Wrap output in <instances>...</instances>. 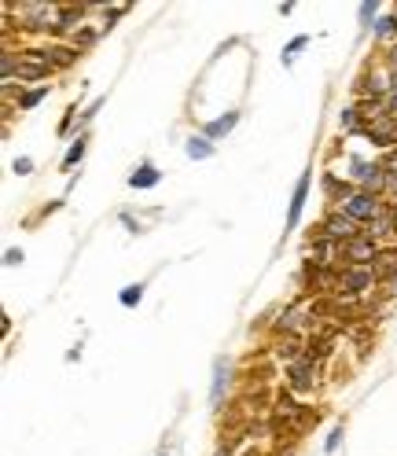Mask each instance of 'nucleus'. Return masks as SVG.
Listing matches in <instances>:
<instances>
[{
    "label": "nucleus",
    "instance_id": "nucleus-1",
    "mask_svg": "<svg viewBox=\"0 0 397 456\" xmlns=\"http://www.w3.org/2000/svg\"><path fill=\"white\" fill-rule=\"evenodd\" d=\"M342 213L349 217V221H357V225H371L375 217H383L386 213V206L379 203V195H371V191H353L349 199L342 203Z\"/></svg>",
    "mask_w": 397,
    "mask_h": 456
},
{
    "label": "nucleus",
    "instance_id": "nucleus-2",
    "mask_svg": "<svg viewBox=\"0 0 397 456\" xmlns=\"http://www.w3.org/2000/svg\"><path fill=\"white\" fill-rule=\"evenodd\" d=\"M357 235H364L361 232V225L357 221H349V217L342 213V210H335V213H327L324 221H320V228H317V240H331V243H349V240H357Z\"/></svg>",
    "mask_w": 397,
    "mask_h": 456
},
{
    "label": "nucleus",
    "instance_id": "nucleus-3",
    "mask_svg": "<svg viewBox=\"0 0 397 456\" xmlns=\"http://www.w3.org/2000/svg\"><path fill=\"white\" fill-rule=\"evenodd\" d=\"M339 254L346 258L349 265H361V269H371L375 265V258H379V243L368 240V235H357V240H349L339 247Z\"/></svg>",
    "mask_w": 397,
    "mask_h": 456
},
{
    "label": "nucleus",
    "instance_id": "nucleus-4",
    "mask_svg": "<svg viewBox=\"0 0 397 456\" xmlns=\"http://www.w3.org/2000/svg\"><path fill=\"white\" fill-rule=\"evenodd\" d=\"M364 137L371 140V144H379V147H397V118H390L386 111L375 118V122H368L364 125Z\"/></svg>",
    "mask_w": 397,
    "mask_h": 456
},
{
    "label": "nucleus",
    "instance_id": "nucleus-5",
    "mask_svg": "<svg viewBox=\"0 0 397 456\" xmlns=\"http://www.w3.org/2000/svg\"><path fill=\"white\" fill-rule=\"evenodd\" d=\"M287 386L295 390V394H305V390H313L317 386V364L302 357L295 364H287Z\"/></svg>",
    "mask_w": 397,
    "mask_h": 456
},
{
    "label": "nucleus",
    "instance_id": "nucleus-6",
    "mask_svg": "<svg viewBox=\"0 0 397 456\" xmlns=\"http://www.w3.org/2000/svg\"><path fill=\"white\" fill-rule=\"evenodd\" d=\"M375 284V269H361V265H349L339 272V291L342 295H364Z\"/></svg>",
    "mask_w": 397,
    "mask_h": 456
},
{
    "label": "nucleus",
    "instance_id": "nucleus-7",
    "mask_svg": "<svg viewBox=\"0 0 397 456\" xmlns=\"http://www.w3.org/2000/svg\"><path fill=\"white\" fill-rule=\"evenodd\" d=\"M18 81H44V78H52V67H48V59H44V52H26V55H18V70H15Z\"/></svg>",
    "mask_w": 397,
    "mask_h": 456
},
{
    "label": "nucleus",
    "instance_id": "nucleus-8",
    "mask_svg": "<svg viewBox=\"0 0 397 456\" xmlns=\"http://www.w3.org/2000/svg\"><path fill=\"white\" fill-rule=\"evenodd\" d=\"M309 188H313V169H305L298 184H295V195H291V210H287V228H295L302 221V210L309 203Z\"/></svg>",
    "mask_w": 397,
    "mask_h": 456
},
{
    "label": "nucleus",
    "instance_id": "nucleus-9",
    "mask_svg": "<svg viewBox=\"0 0 397 456\" xmlns=\"http://www.w3.org/2000/svg\"><path fill=\"white\" fill-rule=\"evenodd\" d=\"M228 386H232V364H228L225 357H217V361H213V383H210V405H213V408L225 401Z\"/></svg>",
    "mask_w": 397,
    "mask_h": 456
},
{
    "label": "nucleus",
    "instance_id": "nucleus-10",
    "mask_svg": "<svg viewBox=\"0 0 397 456\" xmlns=\"http://www.w3.org/2000/svg\"><path fill=\"white\" fill-rule=\"evenodd\" d=\"M235 125H239V111H225V115H221V118H213V122H206V125H203V137L217 144L221 137H228V133H232Z\"/></svg>",
    "mask_w": 397,
    "mask_h": 456
},
{
    "label": "nucleus",
    "instance_id": "nucleus-11",
    "mask_svg": "<svg viewBox=\"0 0 397 456\" xmlns=\"http://www.w3.org/2000/svg\"><path fill=\"white\" fill-rule=\"evenodd\" d=\"M44 59H48L52 70H66V67H74L78 48L74 45H48V48H44Z\"/></svg>",
    "mask_w": 397,
    "mask_h": 456
},
{
    "label": "nucleus",
    "instance_id": "nucleus-12",
    "mask_svg": "<svg viewBox=\"0 0 397 456\" xmlns=\"http://www.w3.org/2000/svg\"><path fill=\"white\" fill-rule=\"evenodd\" d=\"M159 181H162V173L154 169L151 162H140L137 169L129 173V188H137V191H140V188H154V184H159Z\"/></svg>",
    "mask_w": 397,
    "mask_h": 456
},
{
    "label": "nucleus",
    "instance_id": "nucleus-13",
    "mask_svg": "<svg viewBox=\"0 0 397 456\" xmlns=\"http://www.w3.org/2000/svg\"><path fill=\"white\" fill-rule=\"evenodd\" d=\"M368 240H375V243H379V240H390V235H397V221H393V213H390V206H386V213L383 217H375V221L368 225Z\"/></svg>",
    "mask_w": 397,
    "mask_h": 456
},
{
    "label": "nucleus",
    "instance_id": "nucleus-14",
    "mask_svg": "<svg viewBox=\"0 0 397 456\" xmlns=\"http://www.w3.org/2000/svg\"><path fill=\"white\" fill-rule=\"evenodd\" d=\"M213 151H217V144H213V140H206L203 133H198V137H188V144H184V155H188L191 162L213 159Z\"/></svg>",
    "mask_w": 397,
    "mask_h": 456
},
{
    "label": "nucleus",
    "instance_id": "nucleus-15",
    "mask_svg": "<svg viewBox=\"0 0 397 456\" xmlns=\"http://www.w3.org/2000/svg\"><path fill=\"white\" fill-rule=\"evenodd\" d=\"M375 280H397V250H379V258H375Z\"/></svg>",
    "mask_w": 397,
    "mask_h": 456
},
{
    "label": "nucleus",
    "instance_id": "nucleus-16",
    "mask_svg": "<svg viewBox=\"0 0 397 456\" xmlns=\"http://www.w3.org/2000/svg\"><path fill=\"white\" fill-rule=\"evenodd\" d=\"M324 191H327V199L331 203H346L349 199V195H353V184L349 181H335V177H331V173H324Z\"/></svg>",
    "mask_w": 397,
    "mask_h": 456
},
{
    "label": "nucleus",
    "instance_id": "nucleus-17",
    "mask_svg": "<svg viewBox=\"0 0 397 456\" xmlns=\"http://www.w3.org/2000/svg\"><path fill=\"white\" fill-rule=\"evenodd\" d=\"M339 129L342 133H364V118L357 107H346V111H339Z\"/></svg>",
    "mask_w": 397,
    "mask_h": 456
},
{
    "label": "nucleus",
    "instance_id": "nucleus-18",
    "mask_svg": "<svg viewBox=\"0 0 397 456\" xmlns=\"http://www.w3.org/2000/svg\"><path fill=\"white\" fill-rule=\"evenodd\" d=\"M85 151H88V140H85V137H78L70 147H66V155H63V169H74V166L85 159Z\"/></svg>",
    "mask_w": 397,
    "mask_h": 456
},
{
    "label": "nucleus",
    "instance_id": "nucleus-19",
    "mask_svg": "<svg viewBox=\"0 0 397 456\" xmlns=\"http://www.w3.org/2000/svg\"><path fill=\"white\" fill-rule=\"evenodd\" d=\"M48 96V85H37V89H30V92H22L18 96V111H33V107Z\"/></svg>",
    "mask_w": 397,
    "mask_h": 456
},
{
    "label": "nucleus",
    "instance_id": "nucleus-20",
    "mask_svg": "<svg viewBox=\"0 0 397 456\" xmlns=\"http://www.w3.org/2000/svg\"><path fill=\"white\" fill-rule=\"evenodd\" d=\"M96 37H100V30H96V26H81V30L70 37V45L81 52V48H88V45H96Z\"/></svg>",
    "mask_w": 397,
    "mask_h": 456
},
{
    "label": "nucleus",
    "instance_id": "nucleus-21",
    "mask_svg": "<svg viewBox=\"0 0 397 456\" xmlns=\"http://www.w3.org/2000/svg\"><path fill=\"white\" fill-rule=\"evenodd\" d=\"M140 298H144V284H129V287H122V295H118V302H122L125 309L140 306Z\"/></svg>",
    "mask_w": 397,
    "mask_h": 456
},
{
    "label": "nucleus",
    "instance_id": "nucleus-22",
    "mask_svg": "<svg viewBox=\"0 0 397 456\" xmlns=\"http://www.w3.org/2000/svg\"><path fill=\"white\" fill-rule=\"evenodd\" d=\"M375 37H379V41L397 37V15H383L379 23H375Z\"/></svg>",
    "mask_w": 397,
    "mask_h": 456
},
{
    "label": "nucleus",
    "instance_id": "nucleus-23",
    "mask_svg": "<svg viewBox=\"0 0 397 456\" xmlns=\"http://www.w3.org/2000/svg\"><path fill=\"white\" fill-rule=\"evenodd\" d=\"M305 45H309V33H302V37H295V41H291V45H287V48H283V67H291V63H295V55H298V52H302Z\"/></svg>",
    "mask_w": 397,
    "mask_h": 456
},
{
    "label": "nucleus",
    "instance_id": "nucleus-24",
    "mask_svg": "<svg viewBox=\"0 0 397 456\" xmlns=\"http://www.w3.org/2000/svg\"><path fill=\"white\" fill-rule=\"evenodd\" d=\"M375 15H379V4H375V0H364V4L357 8V18H361V26H375Z\"/></svg>",
    "mask_w": 397,
    "mask_h": 456
},
{
    "label": "nucleus",
    "instance_id": "nucleus-25",
    "mask_svg": "<svg viewBox=\"0 0 397 456\" xmlns=\"http://www.w3.org/2000/svg\"><path fill=\"white\" fill-rule=\"evenodd\" d=\"M379 166H383V173H386L390 181H397V147H390V151H386V155L379 159Z\"/></svg>",
    "mask_w": 397,
    "mask_h": 456
},
{
    "label": "nucleus",
    "instance_id": "nucleus-26",
    "mask_svg": "<svg viewBox=\"0 0 397 456\" xmlns=\"http://www.w3.org/2000/svg\"><path fill=\"white\" fill-rule=\"evenodd\" d=\"M342 438H346V427H342V423H335V427H331V434H327V442H324V452H335Z\"/></svg>",
    "mask_w": 397,
    "mask_h": 456
},
{
    "label": "nucleus",
    "instance_id": "nucleus-27",
    "mask_svg": "<svg viewBox=\"0 0 397 456\" xmlns=\"http://www.w3.org/2000/svg\"><path fill=\"white\" fill-rule=\"evenodd\" d=\"M11 169L18 173V177H30V173H33V159H26V155H18V159L11 162Z\"/></svg>",
    "mask_w": 397,
    "mask_h": 456
},
{
    "label": "nucleus",
    "instance_id": "nucleus-28",
    "mask_svg": "<svg viewBox=\"0 0 397 456\" xmlns=\"http://www.w3.org/2000/svg\"><path fill=\"white\" fill-rule=\"evenodd\" d=\"M125 11H129V8H125V4H122V8H110V11H107V15H103V26H100V30H110V26H115V23H118V18H122V15H125Z\"/></svg>",
    "mask_w": 397,
    "mask_h": 456
},
{
    "label": "nucleus",
    "instance_id": "nucleus-29",
    "mask_svg": "<svg viewBox=\"0 0 397 456\" xmlns=\"http://www.w3.org/2000/svg\"><path fill=\"white\" fill-rule=\"evenodd\" d=\"M74 118H78V107H70V111L63 115V122H59V137H66V133H70V125H74Z\"/></svg>",
    "mask_w": 397,
    "mask_h": 456
},
{
    "label": "nucleus",
    "instance_id": "nucleus-30",
    "mask_svg": "<svg viewBox=\"0 0 397 456\" xmlns=\"http://www.w3.org/2000/svg\"><path fill=\"white\" fill-rule=\"evenodd\" d=\"M100 107H103V96H100V100H92V103H88V107H85V111H81V122L88 125V122H92V118H96V111H100Z\"/></svg>",
    "mask_w": 397,
    "mask_h": 456
},
{
    "label": "nucleus",
    "instance_id": "nucleus-31",
    "mask_svg": "<svg viewBox=\"0 0 397 456\" xmlns=\"http://www.w3.org/2000/svg\"><path fill=\"white\" fill-rule=\"evenodd\" d=\"M22 258H26V254L11 247V250H4V265H8V269H15V265H22Z\"/></svg>",
    "mask_w": 397,
    "mask_h": 456
},
{
    "label": "nucleus",
    "instance_id": "nucleus-32",
    "mask_svg": "<svg viewBox=\"0 0 397 456\" xmlns=\"http://www.w3.org/2000/svg\"><path fill=\"white\" fill-rule=\"evenodd\" d=\"M122 225H125L129 232H137V235L144 232V228H140V221H137V217H132V213H122Z\"/></svg>",
    "mask_w": 397,
    "mask_h": 456
},
{
    "label": "nucleus",
    "instance_id": "nucleus-33",
    "mask_svg": "<svg viewBox=\"0 0 397 456\" xmlns=\"http://www.w3.org/2000/svg\"><path fill=\"white\" fill-rule=\"evenodd\" d=\"M390 213H393V221H397V199H393V203H390Z\"/></svg>",
    "mask_w": 397,
    "mask_h": 456
}]
</instances>
